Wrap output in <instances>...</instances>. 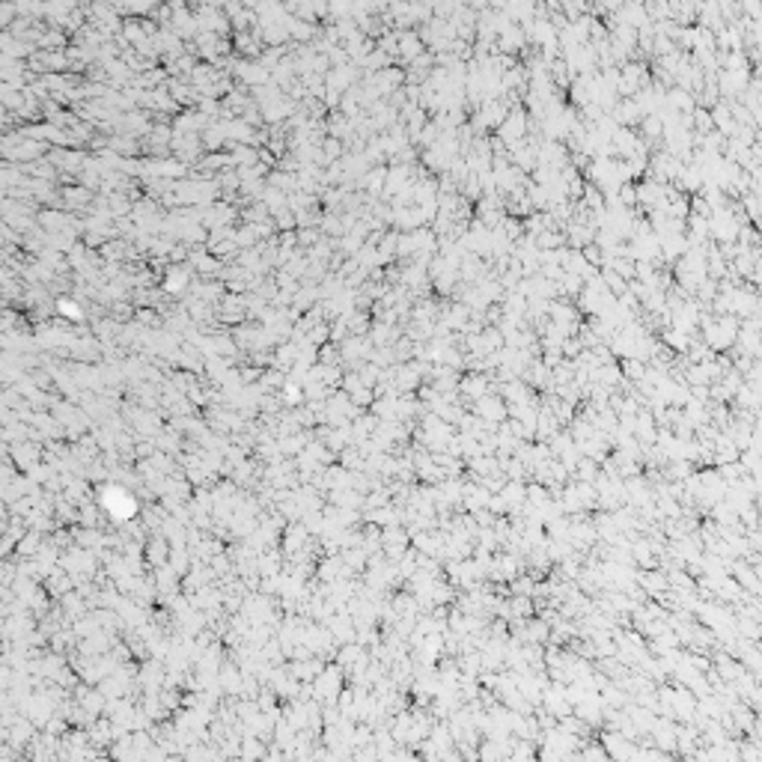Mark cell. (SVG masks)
Instances as JSON below:
<instances>
[{
  "label": "cell",
  "mask_w": 762,
  "mask_h": 762,
  "mask_svg": "<svg viewBox=\"0 0 762 762\" xmlns=\"http://www.w3.org/2000/svg\"><path fill=\"white\" fill-rule=\"evenodd\" d=\"M598 742H601V747H605V754H608L610 762H634V756H637V744L622 739L620 732H605Z\"/></svg>",
  "instance_id": "cell-1"
}]
</instances>
